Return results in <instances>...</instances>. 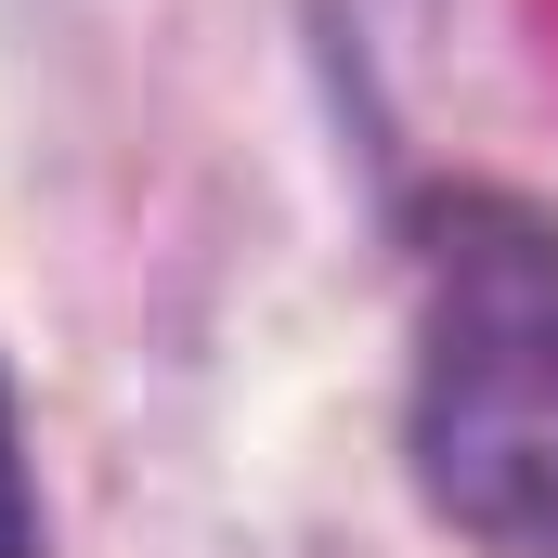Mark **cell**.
Here are the masks:
<instances>
[{"mask_svg": "<svg viewBox=\"0 0 558 558\" xmlns=\"http://www.w3.org/2000/svg\"><path fill=\"white\" fill-rule=\"evenodd\" d=\"M416 468L441 520L558 558V221L441 195L416 247Z\"/></svg>", "mask_w": 558, "mask_h": 558, "instance_id": "6da1fadb", "label": "cell"}, {"mask_svg": "<svg viewBox=\"0 0 558 558\" xmlns=\"http://www.w3.org/2000/svg\"><path fill=\"white\" fill-rule=\"evenodd\" d=\"M39 546V520H26V454H13V403H0V558Z\"/></svg>", "mask_w": 558, "mask_h": 558, "instance_id": "7a4b0ae2", "label": "cell"}]
</instances>
